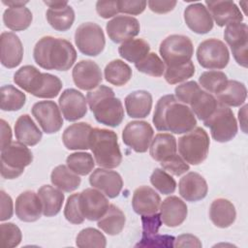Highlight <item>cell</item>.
Returning <instances> with one entry per match:
<instances>
[{"instance_id": "cell-1", "label": "cell", "mask_w": 248, "mask_h": 248, "mask_svg": "<svg viewBox=\"0 0 248 248\" xmlns=\"http://www.w3.org/2000/svg\"><path fill=\"white\" fill-rule=\"evenodd\" d=\"M152 121L158 131L173 134L187 133L197 125L196 116L191 108L172 94L165 95L158 100Z\"/></svg>"}, {"instance_id": "cell-2", "label": "cell", "mask_w": 248, "mask_h": 248, "mask_svg": "<svg viewBox=\"0 0 248 248\" xmlns=\"http://www.w3.org/2000/svg\"><path fill=\"white\" fill-rule=\"evenodd\" d=\"M33 57L43 69L67 71L76 62L77 51L66 39L45 36L36 43Z\"/></svg>"}, {"instance_id": "cell-3", "label": "cell", "mask_w": 248, "mask_h": 248, "mask_svg": "<svg viewBox=\"0 0 248 248\" xmlns=\"http://www.w3.org/2000/svg\"><path fill=\"white\" fill-rule=\"evenodd\" d=\"M86 101L99 123L108 127H116L123 121V105L120 99L114 96L110 87L99 85L87 93Z\"/></svg>"}, {"instance_id": "cell-4", "label": "cell", "mask_w": 248, "mask_h": 248, "mask_svg": "<svg viewBox=\"0 0 248 248\" xmlns=\"http://www.w3.org/2000/svg\"><path fill=\"white\" fill-rule=\"evenodd\" d=\"M89 149L95 163L105 169L117 168L122 162V154L115 132L104 128H92L89 136Z\"/></svg>"}, {"instance_id": "cell-5", "label": "cell", "mask_w": 248, "mask_h": 248, "mask_svg": "<svg viewBox=\"0 0 248 248\" xmlns=\"http://www.w3.org/2000/svg\"><path fill=\"white\" fill-rule=\"evenodd\" d=\"M210 140L204 129L195 127L178 139L180 156L194 166L202 164L208 155Z\"/></svg>"}, {"instance_id": "cell-6", "label": "cell", "mask_w": 248, "mask_h": 248, "mask_svg": "<svg viewBox=\"0 0 248 248\" xmlns=\"http://www.w3.org/2000/svg\"><path fill=\"white\" fill-rule=\"evenodd\" d=\"M33 161V154L25 144L12 141L1 150V175L6 179H15L20 176L24 169Z\"/></svg>"}, {"instance_id": "cell-7", "label": "cell", "mask_w": 248, "mask_h": 248, "mask_svg": "<svg viewBox=\"0 0 248 248\" xmlns=\"http://www.w3.org/2000/svg\"><path fill=\"white\" fill-rule=\"evenodd\" d=\"M205 127H208L213 140L218 142H227L232 140L237 134V121L232 110L220 103L215 111L203 121Z\"/></svg>"}, {"instance_id": "cell-8", "label": "cell", "mask_w": 248, "mask_h": 248, "mask_svg": "<svg viewBox=\"0 0 248 248\" xmlns=\"http://www.w3.org/2000/svg\"><path fill=\"white\" fill-rule=\"evenodd\" d=\"M159 52L167 66H178L191 61L194 46L189 37L173 34L162 41Z\"/></svg>"}, {"instance_id": "cell-9", "label": "cell", "mask_w": 248, "mask_h": 248, "mask_svg": "<svg viewBox=\"0 0 248 248\" xmlns=\"http://www.w3.org/2000/svg\"><path fill=\"white\" fill-rule=\"evenodd\" d=\"M75 44L78 50L88 56H97L105 48V34L95 22H83L75 32Z\"/></svg>"}, {"instance_id": "cell-10", "label": "cell", "mask_w": 248, "mask_h": 248, "mask_svg": "<svg viewBox=\"0 0 248 248\" xmlns=\"http://www.w3.org/2000/svg\"><path fill=\"white\" fill-rule=\"evenodd\" d=\"M199 64L209 70L224 69L230 61V52L224 42L211 38L202 41L197 48Z\"/></svg>"}, {"instance_id": "cell-11", "label": "cell", "mask_w": 248, "mask_h": 248, "mask_svg": "<svg viewBox=\"0 0 248 248\" xmlns=\"http://www.w3.org/2000/svg\"><path fill=\"white\" fill-rule=\"evenodd\" d=\"M51 74L41 73L32 65L19 68L14 75V81L24 91L38 98H45Z\"/></svg>"}, {"instance_id": "cell-12", "label": "cell", "mask_w": 248, "mask_h": 248, "mask_svg": "<svg viewBox=\"0 0 248 248\" xmlns=\"http://www.w3.org/2000/svg\"><path fill=\"white\" fill-rule=\"evenodd\" d=\"M154 136L152 126L146 121L129 122L122 132L123 142L138 153H144L150 146Z\"/></svg>"}, {"instance_id": "cell-13", "label": "cell", "mask_w": 248, "mask_h": 248, "mask_svg": "<svg viewBox=\"0 0 248 248\" xmlns=\"http://www.w3.org/2000/svg\"><path fill=\"white\" fill-rule=\"evenodd\" d=\"M224 39L231 47L236 63L243 68H247V24L243 22H235L227 25L224 31Z\"/></svg>"}, {"instance_id": "cell-14", "label": "cell", "mask_w": 248, "mask_h": 248, "mask_svg": "<svg viewBox=\"0 0 248 248\" xmlns=\"http://www.w3.org/2000/svg\"><path fill=\"white\" fill-rule=\"evenodd\" d=\"M31 111L46 134H54L61 129L63 118L60 108L53 101L37 102L33 105Z\"/></svg>"}, {"instance_id": "cell-15", "label": "cell", "mask_w": 248, "mask_h": 248, "mask_svg": "<svg viewBox=\"0 0 248 248\" xmlns=\"http://www.w3.org/2000/svg\"><path fill=\"white\" fill-rule=\"evenodd\" d=\"M108 200L96 188H86L79 193V207L83 217L89 221H98L108 208Z\"/></svg>"}, {"instance_id": "cell-16", "label": "cell", "mask_w": 248, "mask_h": 248, "mask_svg": "<svg viewBox=\"0 0 248 248\" xmlns=\"http://www.w3.org/2000/svg\"><path fill=\"white\" fill-rule=\"evenodd\" d=\"M140 30L139 20L131 16H116L106 24L108 38L116 44L134 39L139 35Z\"/></svg>"}, {"instance_id": "cell-17", "label": "cell", "mask_w": 248, "mask_h": 248, "mask_svg": "<svg viewBox=\"0 0 248 248\" xmlns=\"http://www.w3.org/2000/svg\"><path fill=\"white\" fill-rule=\"evenodd\" d=\"M59 108L67 121H77L87 112V101L83 94L74 88L65 89L58 100Z\"/></svg>"}, {"instance_id": "cell-18", "label": "cell", "mask_w": 248, "mask_h": 248, "mask_svg": "<svg viewBox=\"0 0 248 248\" xmlns=\"http://www.w3.org/2000/svg\"><path fill=\"white\" fill-rule=\"evenodd\" d=\"M89 183L109 199L118 197L123 187L121 175L117 171L105 168L94 170L89 176Z\"/></svg>"}, {"instance_id": "cell-19", "label": "cell", "mask_w": 248, "mask_h": 248, "mask_svg": "<svg viewBox=\"0 0 248 248\" xmlns=\"http://www.w3.org/2000/svg\"><path fill=\"white\" fill-rule=\"evenodd\" d=\"M75 84L81 90L91 91L98 87L103 80L102 71L92 60H80L72 71Z\"/></svg>"}, {"instance_id": "cell-20", "label": "cell", "mask_w": 248, "mask_h": 248, "mask_svg": "<svg viewBox=\"0 0 248 248\" xmlns=\"http://www.w3.org/2000/svg\"><path fill=\"white\" fill-rule=\"evenodd\" d=\"M205 5L212 19L220 27L243 20V15L233 1H205Z\"/></svg>"}, {"instance_id": "cell-21", "label": "cell", "mask_w": 248, "mask_h": 248, "mask_svg": "<svg viewBox=\"0 0 248 248\" xmlns=\"http://www.w3.org/2000/svg\"><path fill=\"white\" fill-rule=\"evenodd\" d=\"M15 210L16 217L23 222H35L43 214V205L38 193L27 190L18 195L16 200Z\"/></svg>"}, {"instance_id": "cell-22", "label": "cell", "mask_w": 248, "mask_h": 248, "mask_svg": "<svg viewBox=\"0 0 248 248\" xmlns=\"http://www.w3.org/2000/svg\"><path fill=\"white\" fill-rule=\"evenodd\" d=\"M1 64L13 69L18 66L23 58L22 43L17 35L13 32H2L0 36Z\"/></svg>"}, {"instance_id": "cell-23", "label": "cell", "mask_w": 248, "mask_h": 248, "mask_svg": "<svg viewBox=\"0 0 248 248\" xmlns=\"http://www.w3.org/2000/svg\"><path fill=\"white\" fill-rule=\"evenodd\" d=\"M184 21L197 34H206L213 28V19L202 3H193L184 10Z\"/></svg>"}, {"instance_id": "cell-24", "label": "cell", "mask_w": 248, "mask_h": 248, "mask_svg": "<svg viewBox=\"0 0 248 248\" xmlns=\"http://www.w3.org/2000/svg\"><path fill=\"white\" fill-rule=\"evenodd\" d=\"M179 195L187 202H198L204 199L208 192V186L200 173L190 171L182 176L178 183Z\"/></svg>"}, {"instance_id": "cell-25", "label": "cell", "mask_w": 248, "mask_h": 248, "mask_svg": "<svg viewBox=\"0 0 248 248\" xmlns=\"http://www.w3.org/2000/svg\"><path fill=\"white\" fill-rule=\"evenodd\" d=\"M160 217L162 223L170 228L180 226L187 218L186 203L176 196L166 198L160 204Z\"/></svg>"}, {"instance_id": "cell-26", "label": "cell", "mask_w": 248, "mask_h": 248, "mask_svg": "<svg viewBox=\"0 0 248 248\" xmlns=\"http://www.w3.org/2000/svg\"><path fill=\"white\" fill-rule=\"evenodd\" d=\"M161 204L159 194L149 186H140L134 191L132 206L134 211L142 216L156 213Z\"/></svg>"}, {"instance_id": "cell-27", "label": "cell", "mask_w": 248, "mask_h": 248, "mask_svg": "<svg viewBox=\"0 0 248 248\" xmlns=\"http://www.w3.org/2000/svg\"><path fill=\"white\" fill-rule=\"evenodd\" d=\"M92 127L86 122H78L65 129L62 135V141L69 150L89 149V136Z\"/></svg>"}, {"instance_id": "cell-28", "label": "cell", "mask_w": 248, "mask_h": 248, "mask_svg": "<svg viewBox=\"0 0 248 248\" xmlns=\"http://www.w3.org/2000/svg\"><path fill=\"white\" fill-rule=\"evenodd\" d=\"M209 218L220 229L229 228L235 221L236 211L232 202L224 198L214 200L209 207Z\"/></svg>"}, {"instance_id": "cell-29", "label": "cell", "mask_w": 248, "mask_h": 248, "mask_svg": "<svg viewBox=\"0 0 248 248\" xmlns=\"http://www.w3.org/2000/svg\"><path fill=\"white\" fill-rule=\"evenodd\" d=\"M127 114L132 118H145L152 108V96L148 91L136 90L125 98Z\"/></svg>"}, {"instance_id": "cell-30", "label": "cell", "mask_w": 248, "mask_h": 248, "mask_svg": "<svg viewBox=\"0 0 248 248\" xmlns=\"http://www.w3.org/2000/svg\"><path fill=\"white\" fill-rule=\"evenodd\" d=\"M15 135L17 141L28 146L36 145L40 142L43 137L42 131L28 114H22L16 119L15 124Z\"/></svg>"}, {"instance_id": "cell-31", "label": "cell", "mask_w": 248, "mask_h": 248, "mask_svg": "<svg viewBox=\"0 0 248 248\" xmlns=\"http://www.w3.org/2000/svg\"><path fill=\"white\" fill-rule=\"evenodd\" d=\"M38 195L43 205V214L46 217H52L60 212L65 199L63 191L50 185H43L39 188Z\"/></svg>"}, {"instance_id": "cell-32", "label": "cell", "mask_w": 248, "mask_h": 248, "mask_svg": "<svg viewBox=\"0 0 248 248\" xmlns=\"http://www.w3.org/2000/svg\"><path fill=\"white\" fill-rule=\"evenodd\" d=\"M188 105L195 116H197L198 119L204 121L215 111L218 106V101L212 94L200 88L192 96Z\"/></svg>"}, {"instance_id": "cell-33", "label": "cell", "mask_w": 248, "mask_h": 248, "mask_svg": "<svg viewBox=\"0 0 248 248\" xmlns=\"http://www.w3.org/2000/svg\"><path fill=\"white\" fill-rule=\"evenodd\" d=\"M176 139L170 133H159L151 141L149 154L157 162H161L176 153Z\"/></svg>"}, {"instance_id": "cell-34", "label": "cell", "mask_w": 248, "mask_h": 248, "mask_svg": "<svg viewBox=\"0 0 248 248\" xmlns=\"http://www.w3.org/2000/svg\"><path fill=\"white\" fill-rule=\"evenodd\" d=\"M247 97V89L244 83L228 79L225 88L216 95L218 103L227 107H239L245 103Z\"/></svg>"}, {"instance_id": "cell-35", "label": "cell", "mask_w": 248, "mask_h": 248, "mask_svg": "<svg viewBox=\"0 0 248 248\" xmlns=\"http://www.w3.org/2000/svg\"><path fill=\"white\" fill-rule=\"evenodd\" d=\"M50 181L59 190L70 193L79 187L81 179L78 174L75 173L67 166L59 165L52 170Z\"/></svg>"}, {"instance_id": "cell-36", "label": "cell", "mask_w": 248, "mask_h": 248, "mask_svg": "<svg viewBox=\"0 0 248 248\" xmlns=\"http://www.w3.org/2000/svg\"><path fill=\"white\" fill-rule=\"evenodd\" d=\"M126 222L123 211L114 204H109L107 212L98 220V228L108 235L119 234Z\"/></svg>"}, {"instance_id": "cell-37", "label": "cell", "mask_w": 248, "mask_h": 248, "mask_svg": "<svg viewBox=\"0 0 248 248\" xmlns=\"http://www.w3.org/2000/svg\"><path fill=\"white\" fill-rule=\"evenodd\" d=\"M33 19L31 11L26 7L8 8L3 14V22L6 27L13 31L27 29Z\"/></svg>"}, {"instance_id": "cell-38", "label": "cell", "mask_w": 248, "mask_h": 248, "mask_svg": "<svg viewBox=\"0 0 248 248\" xmlns=\"http://www.w3.org/2000/svg\"><path fill=\"white\" fill-rule=\"evenodd\" d=\"M149 44L141 38L128 40L122 43L118 47L119 55L134 64L140 62L149 53Z\"/></svg>"}, {"instance_id": "cell-39", "label": "cell", "mask_w": 248, "mask_h": 248, "mask_svg": "<svg viewBox=\"0 0 248 248\" xmlns=\"http://www.w3.org/2000/svg\"><path fill=\"white\" fill-rule=\"evenodd\" d=\"M46 16L49 25L61 32L69 30L75 21V12L69 4L61 8H49Z\"/></svg>"}, {"instance_id": "cell-40", "label": "cell", "mask_w": 248, "mask_h": 248, "mask_svg": "<svg viewBox=\"0 0 248 248\" xmlns=\"http://www.w3.org/2000/svg\"><path fill=\"white\" fill-rule=\"evenodd\" d=\"M105 78L110 84L115 86L125 85L132 78L131 67L120 59H114L110 61L104 70Z\"/></svg>"}, {"instance_id": "cell-41", "label": "cell", "mask_w": 248, "mask_h": 248, "mask_svg": "<svg viewBox=\"0 0 248 248\" xmlns=\"http://www.w3.org/2000/svg\"><path fill=\"white\" fill-rule=\"evenodd\" d=\"M0 108L4 111H16L25 105V94L12 84L3 85L0 89Z\"/></svg>"}, {"instance_id": "cell-42", "label": "cell", "mask_w": 248, "mask_h": 248, "mask_svg": "<svg viewBox=\"0 0 248 248\" xmlns=\"http://www.w3.org/2000/svg\"><path fill=\"white\" fill-rule=\"evenodd\" d=\"M228 82L227 75L221 71L211 70L202 73L199 77V85L208 93L217 95L226 86Z\"/></svg>"}, {"instance_id": "cell-43", "label": "cell", "mask_w": 248, "mask_h": 248, "mask_svg": "<svg viewBox=\"0 0 248 248\" xmlns=\"http://www.w3.org/2000/svg\"><path fill=\"white\" fill-rule=\"evenodd\" d=\"M67 167L78 175H87L95 167V160L88 152H74L66 159Z\"/></svg>"}, {"instance_id": "cell-44", "label": "cell", "mask_w": 248, "mask_h": 248, "mask_svg": "<svg viewBox=\"0 0 248 248\" xmlns=\"http://www.w3.org/2000/svg\"><path fill=\"white\" fill-rule=\"evenodd\" d=\"M136 69L150 77H162L166 70L164 61L155 52H149L140 62L135 64Z\"/></svg>"}, {"instance_id": "cell-45", "label": "cell", "mask_w": 248, "mask_h": 248, "mask_svg": "<svg viewBox=\"0 0 248 248\" xmlns=\"http://www.w3.org/2000/svg\"><path fill=\"white\" fill-rule=\"evenodd\" d=\"M76 245L80 248L98 247L104 248L107 246V239L103 232L94 228H85L81 230L76 238Z\"/></svg>"}, {"instance_id": "cell-46", "label": "cell", "mask_w": 248, "mask_h": 248, "mask_svg": "<svg viewBox=\"0 0 248 248\" xmlns=\"http://www.w3.org/2000/svg\"><path fill=\"white\" fill-rule=\"evenodd\" d=\"M195 74V66L192 61L178 66H167L164 78L169 84H176L187 80Z\"/></svg>"}, {"instance_id": "cell-47", "label": "cell", "mask_w": 248, "mask_h": 248, "mask_svg": "<svg viewBox=\"0 0 248 248\" xmlns=\"http://www.w3.org/2000/svg\"><path fill=\"white\" fill-rule=\"evenodd\" d=\"M150 183L163 195L172 194L176 189V182L171 174L159 168L155 169L150 175Z\"/></svg>"}, {"instance_id": "cell-48", "label": "cell", "mask_w": 248, "mask_h": 248, "mask_svg": "<svg viewBox=\"0 0 248 248\" xmlns=\"http://www.w3.org/2000/svg\"><path fill=\"white\" fill-rule=\"evenodd\" d=\"M1 246L3 248H14L19 245L22 239L20 229L14 223H2L0 226Z\"/></svg>"}, {"instance_id": "cell-49", "label": "cell", "mask_w": 248, "mask_h": 248, "mask_svg": "<svg viewBox=\"0 0 248 248\" xmlns=\"http://www.w3.org/2000/svg\"><path fill=\"white\" fill-rule=\"evenodd\" d=\"M64 216L66 220L72 224L78 225L83 223L85 218L79 207V193L72 194L68 198L64 208Z\"/></svg>"}, {"instance_id": "cell-50", "label": "cell", "mask_w": 248, "mask_h": 248, "mask_svg": "<svg viewBox=\"0 0 248 248\" xmlns=\"http://www.w3.org/2000/svg\"><path fill=\"white\" fill-rule=\"evenodd\" d=\"M160 165L163 170H165L170 174L175 176L182 175L183 173L187 172L190 169L189 164L180 155L176 153L161 161Z\"/></svg>"}, {"instance_id": "cell-51", "label": "cell", "mask_w": 248, "mask_h": 248, "mask_svg": "<svg viewBox=\"0 0 248 248\" xmlns=\"http://www.w3.org/2000/svg\"><path fill=\"white\" fill-rule=\"evenodd\" d=\"M175 238L172 235L168 234H153L151 236H142L140 242L136 244V246L140 247H174Z\"/></svg>"}, {"instance_id": "cell-52", "label": "cell", "mask_w": 248, "mask_h": 248, "mask_svg": "<svg viewBox=\"0 0 248 248\" xmlns=\"http://www.w3.org/2000/svg\"><path fill=\"white\" fill-rule=\"evenodd\" d=\"M200 88L202 87L195 80H190L180 85H177L174 89V96L179 102L188 106L190 99Z\"/></svg>"}, {"instance_id": "cell-53", "label": "cell", "mask_w": 248, "mask_h": 248, "mask_svg": "<svg viewBox=\"0 0 248 248\" xmlns=\"http://www.w3.org/2000/svg\"><path fill=\"white\" fill-rule=\"evenodd\" d=\"M142 224V236H151L158 233V231L162 225L160 213H153L149 215L141 216Z\"/></svg>"}, {"instance_id": "cell-54", "label": "cell", "mask_w": 248, "mask_h": 248, "mask_svg": "<svg viewBox=\"0 0 248 248\" xmlns=\"http://www.w3.org/2000/svg\"><path fill=\"white\" fill-rule=\"evenodd\" d=\"M146 1H135V0H118V8L120 13H124L131 16H138L141 14L146 8Z\"/></svg>"}, {"instance_id": "cell-55", "label": "cell", "mask_w": 248, "mask_h": 248, "mask_svg": "<svg viewBox=\"0 0 248 248\" xmlns=\"http://www.w3.org/2000/svg\"><path fill=\"white\" fill-rule=\"evenodd\" d=\"M96 11L98 15L103 18H110L117 16L119 12L118 0L113 1H97Z\"/></svg>"}, {"instance_id": "cell-56", "label": "cell", "mask_w": 248, "mask_h": 248, "mask_svg": "<svg viewBox=\"0 0 248 248\" xmlns=\"http://www.w3.org/2000/svg\"><path fill=\"white\" fill-rule=\"evenodd\" d=\"M0 198H1V215L0 220L6 221L12 218L14 213V205L12 198L3 190L0 191Z\"/></svg>"}, {"instance_id": "cell-57", "label": "cell", "mask_w": 248, "mask_h": 248, "mask_svg": "<svg viewBox=\"0 0 248 248\" xmlns=\"http://www.w3.org/2000/svg\"><path fill=\"white\" fill-rule=\"evenodd\" d=\"M202 242L200 239L191 233H184L177 236L174 240V247H196L201 248Z\"/></svg>"}, {"instance_id": "cell-58", "label": "cell", "mask_w": 248, "mask_h": 248, "mask_svg": "<svg viewBox=\"0 0 248 248\" xmlns=\"http://www.w3.org/2000/svg\"><path fill=\"white\" fill-rule=\"evenodd\" d=\"M149 9L156 14H167L174 9L177 2L176 1H154L149 0L147 2Z\"/></svg>"}, {"instance_id": "cell-59", "label": "cell", "mask_w": 248, "mask_h": 248, "mask_svg": "<svg viewBox=\"0 0 248 248\" xmlns=\"http://www.w3.org/2000/svg\"><path fill=\"white\" fill-rule=\"evenodd\" d=\"M1 123V150L12 142V130L10 125L4 120H0Z\"/></svg>"}, {"instance_id": "cell-60", "label": "cell", "mask_w": 248, "mask_h": 248, "mask_svg": "<svg viewBox=\"0 0 248 248\" xmlns=\"http://www.w3.org/2000/svg\"><path fill=\"white\" fill-rule=\"evenodd\" d=\"M247 108L248 106L247 105H244L239 110H238V120L240 122V126H241V129L244 133H247V130H246V110H247Z\"/></svg>"}, {"instance_id": "cell-61", "label": "cell", "mask_w": 248, "mask_h": 248, "mask_svg": "<svg viewBox=\"0 0 248 248\" xmlns=\"http://www.w3.org/2000/svg\"><path fill=\"white\" fill-rule=\"evenodd\" d=\"M2 3L9 8H16V7H24L25 4L28 3V1H5L2 0Z\"/></svg>"}, {"instance_id": "cell-62", "label": "cell", "mask_w": 248, "mask_h": 248, "mask_svg": "<svg viewBox=\"0 0 248 248\" xmlns=\"http://www.w3.org/2000/svg\"><path fill=\"white\" fill-rule=\"evenodd\" d=\"M44 3L49 8H61L68 5L67 1H44Z\"/></svg>"}]
</instances>
